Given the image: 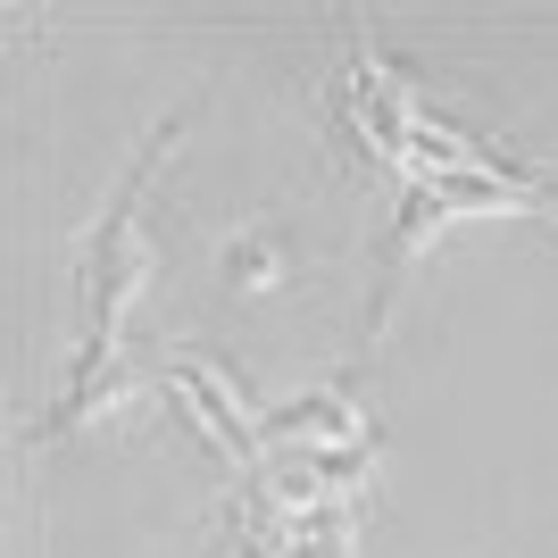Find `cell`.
<instances>
[{
  "label": "cell",
  "mask_w": 558,
  "mask_h": 558,
  "mask_svg": "<svg viewBox=\"0 0 558 558\" xmlns=\"http://www.w3.org/2000/svg\"><path fill=\"white\" fill-rule=\"evenodd\" d=\"M175 150V125H159L150 134V150H142L134 167H125V184H117L109 217L93 226V242H84V317H93V333H84V359H75V384H109L117 375V342H125V317H134L142 283H150V251H142V192H150V167Z\"/></svg>",
  "instance_id": "1"
},
{
  "label": "cell",
  "mask_w": 558,
  "mask_h": 558,
  "mask_svg": "<svg viewBox=\"0 0 558 558\" xmlns=\"http://www.w3.org/2000/svg\"><path fill=\"white\" fill-rule=\"evenodd\" d=\"M267 434H276V450H359L367 442V417H359L350 392H308L292 409H276Z\"/></svg>",
  "instance_id": "2"
},
{
  "label": "cell",
  "mask_w": 558,
  "mask_h": 558,
  "mask_svg": "<svg viewBox=\"0 0 558 558\" xmlns=\"http://www.w3.org/2000/svg\"><path fill=\"white\" fill-rule=\"evenodd\" d=\"M226 283H233V292H276V283H283V251H276V233H267V226H242L226 242Z\"/></svg>",
  "instance_id": "3"
},
{
  "label": "cell",
  "mask_w": 558,
  "mask_h": 558,
  "mask_svg": "<svg viewBox=\"0 0 558 558\" xmlns=\"http://www.w3.org/2000/svg\"><path fill=\"white\" fill-rule=\"evenodd\" d=\"M292 558H359V517H350V500H326L317 517H301Z\"/></svg>",
  "instance_id": "4"
}]
</instances>
